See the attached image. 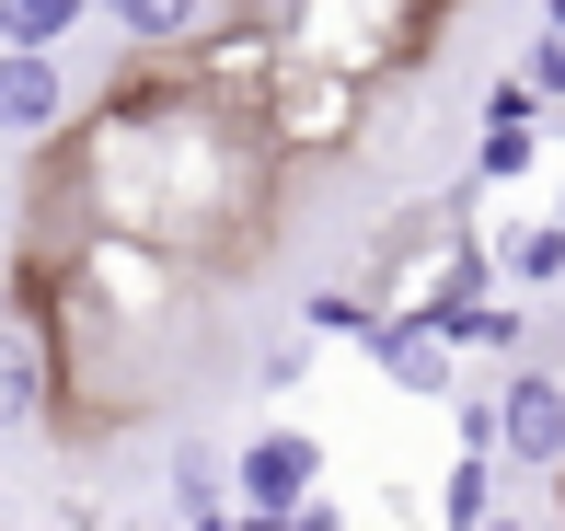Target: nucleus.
Wrapping results in <instances>:
<instances>
[{
  "instance_id": "obj_1",
  "label": "nucleus",
  "mask_w": 565,
  "mask_h": 531,
  "mask_svg": "<svg viewBox=\"0 0 565 531\" xmlns=\"http://www.w3.org/2000/svg\"><path fill=\"white\" fill-rule=\"evenodd\" d=\"M277 185H289V162L243 105L196 93L173 59H139L46 150L35 209L46 232H105V243L185 266L196 289H243L277 243Z\"/></svg>"
},
{
  "instance_id": "obj_2",
  "label": "nucleus",
  "mask_w": 565,
  "mask_h": 531,
  "mask_svg": "<svg viewBox=\"0 0 565 531\" xmlns=\"http://www.w3.org/2000/svg\"><path fill=\"white\" fill-rule=\"evenodd\" d=\"M231 23H266L289 59H323V70H347V82H393V70H416L427 59V35H439V12L450 0H220Z\"/></svg>"
},
{
  "instance_id": "obj_3",
  "label": "nucleus",
  "mask_w": 565,
  "mask_h": 531,
  "mask_svg": "<svg viewBox=\"0 0 565 531\" xmlns=\"http://www.w3.org/2000/svg\"><path fill=\"white\" fill-rule=\"evenodd\" d=\"M358 128H370V82H347V70H323V59L277 70V93H266L277 162H335V150H358Z\"/></svg>"
},
{
  "instance_id": "obj_4",
  "label": "nucleus",
  "mask_w": 565,
  "mask_h": 531,
  "mask_svg": "<svg viewBox=\"0 0 565 531\" xmlns=\"http://www.w3.org/2000/svg\"><path fill=\"white\" fill-rule=\"evenodd\" d=\"M484 416H497V463L531 474V486H565V359L543 347V359L497 370L484 382Z\"/></svg>"
},
{
  "instance_id": "obj_5",
  "label": "nucleus",
  "mask_w": 565,
  "mask_h": 531,
  "mask_svg": "<svg viewBox=\"0 0 565 531\" xmlns=\"http://www.w3.org/2000/svg\"><path fill=\"white\" fill-rule=\"evenodd\" d=\"M323 463H335V450H323L312 427H289V416L254 427V439L231 450V509H243V520H300L323 497Z\"/></svg>"
},
{
  "instance_id": "obj_6",
  "label": "nucleus",
  "mask_w": 565,
  "mask_h": 531,
  "mask_svg": "<svg viewBox=\"0 0 565 531\" xmlns=\"http://www.w3.org/2000/svg\"><path fill=\"white\" fill-rule=\"evenodd\" d=\"M70 116H82V93H70V59H46V46H0V150H58Z\"/></svg>"
},
{
  "instance_id": "obj_7",
  "label": "nucleus",
  "mask_w": 565,
  "mask_h": 531,
  "mask_svg": "<svg viewBox=\"0 0 565 531\" xmlns=\"http://www.w3.org/2000/svg\"><path fill=\"white\" fill-rule=\"evenodd\" d=\"M543 150H554V128H543V93H531L520 70H508V82L473 105V185H484V197H497V185H531V173H543Z\"/></svg>"
},
{
  "instance_id": "obj_8",
  "label": "nucleus",
  "mask_w": 565,
  "mask_h": 531,
  "mask_svg": "<svg viewBox=\"0 0 565 531\" xmlns=\"http://www.w3.org/2000/svg\"><path fill=\"white\" fill-rule=\"evenodd\" d=\"M370 359H381V382H393L404 404H461V393H473V382H461V347H450L427 312H393V323L370 336Z\"/></svg>"
},
{
  "instance_id": "obj_9",
  "label": "nucleus",
  "mask_w": 565,
  "mask_h": 531,
  "mask_svg": "<svg viewBox=\"0 0 565 531\" xmlns=\"http://www.w3.org/2000/svg\"><path fill=\"white\" fill-rule=\"evenodd\" d=\"M484 266H497V289L508 300H543L554 277H565V220L554 209H484Z\"/></svg>"
},
{
  "instance_id": "obj_10",
  "label": "nucleus",
  "mask_w": 565,
  "mask_h": 531,
  "mask_svg": "<svg viewBox=\"0 0 565 531\" xmlns=\"http://www.w3.org/2000/svg\"><path fill=\"white\" fill-rule=\"evenodd\" d=\"M46 416H58V359H46L35 312H12L0 323V439H23V427H46Z\"/></svg>"
},
{
  "instance_id": "obj_11",
  "label": "nucleus",
  "mask_w": 565,
  "mask_h": 531,
  "mask_svg": "<svg viewBox=\"0 0 565 531\" xmlns=\"http://www.w3.org/2000/svg\"><path fill=\"white\" fill-rule=\"evenodd\" d=\"M162 520H185V531L231 520V450L220 439H173L162 450Z\"/></svg>"
},
{
  "instance_id": "obj_12",
  "label": "nucleus",
  "mask_w": 565,
  "mask_h": 531,
  "mask_svg": "<svg viewBox=\"0 0 565 531\" xmlns=\"http://www.w3.org/2000/svg\"><path fill=\"white\" fill-rule=\"evenodd\" d=\"M105 23L139 46V59H185V46L220 23V0H105Z\"/></svg>"
},
{
  "instance_id": "obj_13",
  "label": "nucleus",
  "mask_w": 565,
  "mask_h": 531,
  "mask_svg": "<svg viewBox=\"0 0 565 531\" xmlns=\"http://www.w3.org/2000/svg\"><path fill=\"white\" fill-rule=\"evenodd\" d=\"M497 474H508L497 450H450V463H439V497H427V531H484V520L508 509Z\"/></svg>"
},
{
  "instance_id": "obj_14",
  "label": "nucleus",
  "mask_w": 565,
  "mask_h": 531,
  "mask_svg": "<svg viewBox=\"0 0 565 531\" xmlns=\"http://www.w3.org/2000/svg\"><path fill=\"white\" fill-rule=\"evenodd\" d=\"M289 312H300V323H312V336H323V347H370V336H381V323H393V312H381V300H370V289H358V277H323V289H312V300H289Z\"/></svg>"
},
{
  "instance_id": "obj_15",
  "label": "nucleus",
  "mask_w": 565,
  "mask_h": 531,
  "mask_svg": "<svg viewBox=\"0 0 565 531\" xmlns=\"http://www.w3.org/2000/svg\"><path fill=\"white\" fill-rule=\"evenodd\" d=\"M312 323H300V312H277L266 323V336H254V393H300V382H312Z\"/></svg>"
},
{
  "instance_id": "obj_16",
  "label": "nucleus",
  "mask_w": 565,
  "mask_h": 531,
  "mask_svg": "<svg viewBox=\"0 0 565 531\" xmlns=\"http://www.w3.org/2000/svg\"><path fill=\"white\" fill-rule=\"evenodd\" d=\"M82 12L93 0H0V46H46V59H58V46L82 35Z\"/></svg>"
},
{
  "instance_id": "obj_17",
  "label": "nucleus",
  "mask_w": 565,
  "mask_h": 531,
  "mask_svg": "<svg viewBox=\"0 0 565 531\" xmlns=\"http://www.w3.org/2000/svg\"><path fill=\"white\" fill-rule=\"evenodd\" d=\"M520 82L543 93V116L565 105V35H531V46H520Z\"/></svg>"
},
{
  "instance_id": "obj_18",
  "label": "nucleus",
  "mask_w": 565,
  "mask_h": 531,
  "mask_svg": "<svg viewBox=\"0 0 565 531\" xmlns=\"http://www.w3.org/2000/svg\"><path fill=\"white\" fill-rule=\"evenodd\" d=\"M484 531H565V509H520V497H508V509L484 520Z\"/></svg>"
},
{
  "instance_id": "obj_19",
  "label": "nucleus",
  "mask_w": 565,
  "mask_h": 531,
  "mask_svg": "<svg viewBox=\"0 0 565 531\" xmlns=\"http://www.w3.org/2000/svg\"><path fill=\"white\" fill-rule=\"evenodd\" d=\"M531 12H543V23H531V35H565V0H531Z\"/></svg>"
},
{
  "instance_id": "obj_20",
  "label": "nucleus",
  "mask_w": 565,
  "mask_h": 531,
  "mask_svg": "<svg viewBox=\"0 0 565 531\" xmlns=\"http://www.w3.org/2000/svg\"><path fill=\"white\" fill-rule=\"evenodd\" d=\"M543 128H554V162H565V105H554V116H543Z\"/></svg>"
},
{
  "instance_id": "obj_21",
  "label": "nucleus",
  "mask_w": 565,
  "mask_h": 531,
  "mask_svg": "<svg viewBox=\"0 0 565 531\" xmlns=\"http://www.w3.org/2000/svg\"><path fill=\"white\" fill-rule=\"evenodd\" d=\"M0 243H12V185H0Z\"/></svg>"
},
{
  "instance_id": "obj_22",
  "label": "nucleus",
  "mask_w": 565,
  "mask_h": 531,
  "mask_svg": "<svg viewBox=\"0 0 565 531\" xmlns=\"http://www.w3.org/2000/svg\"><path fill=\"white\" fill-rule=\"evenodd\" d=\"M554 220H565V173H554Z\"/></svg>"
},
{
  "instance_id": "obj_23",
  "label": "nucleus",
  "mask_w": 565,
  "mask_h": 531,
  "mask_svg": "<svg viewBox=\"0 0 565 531\" xmlns=\"http://www.w3.org/2000/svg\"><path fill=\"white\" fill-rule=\"evenodd\" d=\"M0 520H12V497H0Z\"/></svg>"
}]
</instances>
